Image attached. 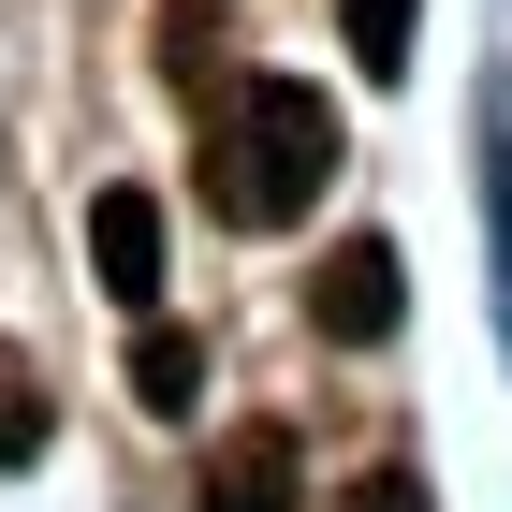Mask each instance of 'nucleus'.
<instances>
[{
	"label": "nucleus",
	"instance_id": "nucleus-1",
	"mask_svg": "<svg viewBox=\"0 0 512 512\" xmlns=\"http://www.w3.org/2000/svg\"><path fill=\"white\" fill-rule=\"evenodd\" d=\"M322 176H337V103H322V88H293V74L220 88V118H205V205H220L235 235L308 220Z\"/></svg>",
	"mask_w": 512,
	"mask_h": 512
},
{
	"label": "nucleus",
	"instance_id": "nucleus-9",
	"mask_svg": "<svg viewBox=\"0 0 512 512\" xmlns=\"http://www.w3.org/2000/svg\"><path fill=\"white\" fill-rule=\"evenodd\" d=\"M337 512H425V483H410V469H366V483H352Z\"/></svg>",
	"mask_w": 512,
	"mask_h": 512
},
{
	"label": "nucleus",
	"instance_id": "nucleus-5",
	"mask_svg": "<svg viewBox=\"0 0 512 512\" xmlns=\"http://www.w3.org/2000/svg\"><path fill=\"white\" fill-rule=\"evenodd\" d=\"M161 88H235V15L220 0H161Z\"/></svg>",
	"mask_w": 512,
	"mask_h": 512
},
{
	"label": "nucleus",
	"instance_id": "nucleus-4",
	"mask_svg": "<svg viewBox=\"0 0 512 512\" xmlns=\"http://www.w3.org/2000/svg\"><path fill=\"white\" fill-rule=\"evenodd\" d=\"M88 264H103L118 308H161V205L147 191H103V205H88Z\"/></svg>",
	"mask_w": 512,
	"mask_h": 512
},
{
	"label": "nucleus",
	"instance_id": "nucleus-8",
	"mask_svg": "<svg viewBox=\"0 0 512 512\" xmlns=\"http://www.w3.org/2000/svg\"><path fill=\"white\" fill-rule=\"evenodd\" d=\"M337 30H352L366 74H410V0H337Z\"/></svg>",
	"mask_w": 512,
	"mask_h": 512
},
{
	"label": "nucleus",
	"instance_id": "nucleus-6",
	"mask_svg": "<svg viewBox=\"0 0 512 512\" xmlns=\"http://www.w3.org/2000/svg\"><path fill=\"white\" fill-rule=\"evenodd\" d=\"M132 395H147L161 425L205 410V337H191V322H147V337H132Z\"/></svg>",
	"mask_w": 512,
	"mask_h": 512
},
{
	"label": "nucleus",
	"instance_id": "nucleus-7",
	"mask_svg": "<svg viewBox=\"0 0 512 512\" xmlns=\"http://www.w3.org/2000/svg\"><path fill=\"white\" fill-rule=\"evenodd\" d=\"M44 439H59V410H44V366H30V352H0V469H30Z\"/></svg>",
	"mask_w": 512,
	"mask_h": 512
},
{
	"label": "nucleus",
	"instance_id": "nucleus-3",
	"mask_svg": "<svg viewBox=\"0 0 512 512\" xmlns=\"http://www.w3.org/2000/svg\"><path fill=\"white\" fill-rule=\"evenodd\" d=\"M205 512H308L293 425H220V439H205Z\"/></svg>",
	"mask_w": 512,
	"mask_h": 512
},
{
	"label": "nucleus",
	"instance_id": "nucleus-2",
	"mask_svg": "<svg viewBox=\"0 0 512 512\" xmlns=\"http://www.w3.org/2000/svg\"><path fill=\"white\" fill-rule=\"evenodd\" d=\"M395 308H410V264H395L381 235L322 249V278H308V322L337 337V352H381V337H395Z\"/></svg>",
	"mask_w": 512,
	"mask_h": 512
}]
</instances>
